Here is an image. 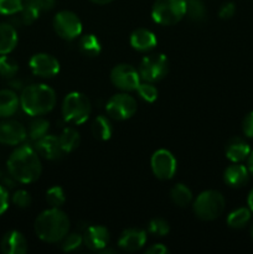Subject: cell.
Listing matches in <instances>:
<instances>
[{
  "mask_svg": "<svg viewBox=\"0 0 253 254\" xmlns=\"http://www.w3.org/2000/svg\"><path fill=\"white\" fill-rule=\"evenodd\" d=\"M150 166L153 174L159 180H170L175 175L178 163L173 153L166 149H159L151 156Z\"/></svg>",
  "mask_w": 253,
  "mask_h": 254,
  "instance_id": "8fae6325",
  "label": "cell"
},
{
  "mask_svg": "<svg viewBox=\"0 0 253 254\" xmlns=\"http://www.w3.org/2000/svg\"><path fill=\"white\" fill-rule=\"evenodd\" d=\"M226 201L222 193L216 190L201 192L193 201V212L196 217L202 221H213L222 215Z\"/></svg>",
  "mask_w": 253,
  "mask_h": 254,
  "instance_id": "5b68a950",
  "label": "cell"
},
{
  "mask_svg": "<svg viewBox=\"0 0 253 254\" xmlns=\"http://www.w3.org/2000/svg\"><path fill=\"white\" fill-rule=\"evenodd\" d=\"M130 45L134 50L140 52H148L158 44L156 36L148 29H136L130 35Z\"/></svg>",
  "mask_w": 253,
  "mask_h": 254,
  "instance_id": "d6986e66",
  "label": "cell"
},
{
  "mask_svg": "<svg viewBox=\"0 0 253 254\" xmlns=\"http://www.w3.org/2000/svg\"><path fill=\"white\" fill-rule=\"evenodd\" d=\"M19 37L12 25L0 22V55H7L16 47Z\"/></svg>",
  "mask_w": 253,
  "mask_h": 254,
  "instance_id": "44dd1931",
  "label": "cell"
},
{
  "mask_svg": "<svg viewBox=\"0 0 253 254\" xmlns=\"http://www.w3.org/2000/svg\"><path fill=\"white\" fill-rule=\"evenodd\" d=\"M59 141L63 153H72L74 149L78 148L79 143H81V136L76 129L66 128L60 134Z\"/></svg>",
  "mask_w": 253,
  "mask_h": 254,
  "instance_id": "cb8c5ba5",
  "label": "cell"
},
{
  "mask_svg": "<svg viewBox=\"0 0 253 254\" xmlns=\"http://www.w3.org/2000/svg\"><path fill=\"white\" fill-rule=\"evenodd\" d=\"M46 201L51 207H60L66 201L64 191L61 186H52L46 191Z\"/></svg>",
  "mask_w": 253,
  "mask_h": 254,
  "instance_id": "1f68e13d",
  "label": "cell"
},
{
  "mask_svg": "<svg viewBox=\"0 0 253 254\" xmlns=\"http://www.w3.org/2000/svg\"><path fill=\"white\" fill-rule=\"evenodd\" d=\"M6 166L11 178L21 184L35 183L42 173L39 153L27 144L19 146L10 154Z\"/></svg>",
  "mask_w": 253,
  "mask_h": 254,
  "instance_id": "6da1fadb",
  "label": "cell"
},
{
  "mask_svg": "<svg viewBox=\"0 0 253 254\" xmlns=\"http://www.w3.org/2000/svg\"><path fill=\"white\" fill-rule=\"evenodd\" d=\"M31 202V195L26 190H17L12 195V203L19 208H27Z\"/></svg>",
  "mask_w": 253,
  "mask_h": 254,
  "instance_id": "8d00e7d4",
  "label": "cell"
},
{
  "mask_svg": "<svg viewBox=\"0 0 253 254\" xmlns=\"http://www.w3.org/2000/svg\"><path fill=\"white\" fill-rule=\"evenodd\" d=\"M91 1L98 5H106V4H109V2H112L113 0H91Z\"/></svg>",
  "mask_w": 253,
  "mask_h": 254,
  "instance_id": "f6af8a7d",
  "label": "cell"
},
{
  "mask_svg": "<svg viewBox=\"0 0 253 254\" xmlns=\"http://www.w3.org/2000/svg\"><path fill=\"white\" fill-rule=\"evenodd\" d=\"M36 151L39 153V155L47 160H56V159L61 158L63 154L59 138L55 135H47V134L36 140Z\"/></svg>",
  "mask_w": 253,
  "mask_h": 254,
  "instance_id": "e0dca14e",
  "label": "cell"
},
{
  "mask_svg": "<svg viewBox=\"0 0 253 254\" xmlns=\"http://www.w3.org/2000/svg\"><path fill=\"white\" fill-rule=\"evenodd\" d=\"M250 175L247 166L242 165L241 163H233L225 170L223 179L230 188L240 189L248 183Z\"/></svg>",
  "mask_w": 253,
  "mask_h": 254,
  "instance_id": "ac0fdd59",
  "label": "cell"
},
{
  "mask_svg": "<svg viewBox=\"0 0 253 254\" xmlns=\"http://www.w3.org/2000/svg\"><path fill=\"white\" fill-rule=\"evenodd\" d=\"M19 71V64L7 55H0V76L2 78H12Z\"/></svg>",
  "mask_w": 253,
  "mask_h": 254,
  "instance_id": "f546056e",
  "label": "cell"
},
{
  "mask_svg": "<svg viewBox=\"0 0 253 254\" xmlns=\"http://www.w3.org/2000/svg\"><path fill=\"white\" fill-rule=\"evenodd\" d=\"M27 130L20 122L5 119L0 122V143L5 145H19L26 139Z\"/></svg>",
  "mask_w": 253,
  "mask_h": 254,
  "instance_id": "4fadbf2b",
  "label": "cell"
},
{
  "mask_svg": "<svg viewBox=\"0 0 253 254\" xmlns=\"http://www.w3.org/2000/svg\"><path fill=\"white\" fill-rule=\"evenodd\" d=\"M40 10H37L36 7L31 6V5L24 4L22 9L20 10L17 14H19V20L21 21V24L24 25H31L32 22L36 21L39 19Z\"/></svg>",
  "mask_w": 253,
  "mask_h": 254,
  "instance_id": "e575fe53",
  "label": "cell"
},
{
  "mask_svg": "<svg viewBox=\"0 0 253 254\" xmlns=\"http://www.w3.org/2000/svg\"><path fill=\"white\" fill-rule=\"evenodd\" d=\"M247 168L251 175L253 176V151H251L250 156L247 158Z\"/></svg>",
  "mask_w": 253,
  "mask_h": 254,
  "instance_id": "7bdbcfd3",
  "label": "cell"
},
{
  "mask_svg": "<svg viewBox=\"0 0 253 254\" xmlns=\"http://www.w3.org/2000/svg\"><path fill=\"white\" fill-rule=\"evenodd\" d=\"M56 0H24V4L31 5L40 11H47L55 6Z\"/></svg>",
  "mask_w": 253,
  "mask_h": 254,
  "instance_id": "74e56055",
  "label": "cell"
},
{
  "mask_svg": "<svg viewBox=\"0 0 253 254\" xmlns=\"http://www.w3.org/2000/svg\"><path fill=\"white\" fill-rule=\"evenodd\" d=\"M29 66L35 76L44 77V78H51L60 72V62L57 61V59L44 52L34 55L30 59Z\"/></svg>",
  "mask_w": 253,
  "mask_h": 254,
  "instance_id": "7c38bea8",
  "label": "cell"
},
{
  "mask_svg": "<svg viewBox=\"0 0 253 254\" xmlns=\"http://www.w3.org/2000/svg\"><path fill=\"white\" fill-rule=\"evenodd\" d=\"M50 123L49 121L44 118H36L30 123L29 129H27V135L30 136V139L32 140H39L42 136H45L49 131Z\"/></svg>",
  "mask_w": 253,
  "mask_h": 254,
  "instance_id": "f1b7e54d",
  "label": "cell"
},
{
  "mask_svg": "<svg viewBox=\"0 0 253 254\" xmlns=\"http://www.w3.org/2000/svg\"><path fill=\"white\" fill-rule=\"evenodd\" d=\"M54 29L61 39L71 41L82 34V22L79 17L69 10H62L54 17Z\"/></svg>",
  "mask_w": 253,
  "mask_h": 254,
  "instance_id": "ba28073f",
  "label": "cell"
},
{
  "mask_svg": "<svg viewBox=\"0 0 253 254\" xmlns=\"http://www.w3.org/2000/svg\"><path fill=\"white\" fill-rule=\"evenodd\" d=\"M24 6L22 0H0V14L15 15Z\"/></svg>",
  "mask_w": 253,
  "mask_h": 254,
  "instance_id": "d590c367",
  "label": "cell"
},
{
  "mask_svg": "<svg viewBox=\"0 0 253 254\" xmlns=\"http://www.w3.org/2000/svg\"><path fill=\"white\" fill-rule=\"evenodd\" d=\"M20 98L11 89H0V118H9L16 113Z\"/></svg>",
  "mask_w": 253,
  "mask_h": 254,
  "instance_id": "7402d4cb",
  "label": "cell"
},
{
  "mask_svg": "<svg viewBox=\"0 0 253 254\" xmlns=\"http://www.w3.org/2000/svg\"><path fill=\"white\" fill-rule=\"evenodd\" d=\"M140 74L131 64H117L111 72V81L118 89L124 92L136 91L140 83Z\"/></svg>",
  "mask_w": 253,
  "mask_h": 254,
  "instance_id": "30bf717a",
  "label": "cell"
},
{
  "mask_svg": "<svg viewBox=\"0 0 253 254\" xmlns=\"http://www.w3.org/2000/svg\"><path fill=\"white\" fill-rule=\"evenodd\" d=\"M186 15V0H155L151 9L154 21L164 26L175 25Z\"/></svg>",
  "mask_w": 253,
  "mask_h": 254,
  "instance_id": "8992f818",
  "label": "cell"
},
{
  "mask_svg": "<svg viewBox=\"0 0 253 254\" xmlns=\"http://www.w3.org/2000/svg\"><path fill=\"white\" fill-rule=\"evenodd\" d=\"M136 92H138L139 97H140L141 99H144L145 102H149V103H153V102L156 101V98H158V89H156V87L154 86L151 82H140L138 86V88H136Z\"/></svg>",
  "mask_w": 253,
  "mask_h": 254,
  "instance_id": "4dcf8cb0",
  "label": "cell"
},
{
  "mask_svg": "<svg viewBox=\"0 0 253 254\" xmlns=\"http://www.w3.org/2000/svg\"><path fill=\"white\" fill-rule=\"evenodd\" d=\"M109 240V231L103 226H89L83 232V243L87 248L96 252L106 250Z\"/></svg>",
  "mask_w": 253,
  "mask_h": 254,
  "instance_id": "5bb4252c",
  "label": "cell"
},
{
  "mask_svg": "<svg viewBox=\"0 0 253 254\" xmlns=\"http://www.w3.org/2000/svg\"><path fill=\"white\" fill-rule=\"evenodd\" d=\"M251 148L242 138H232L226 145V156L232 163H242L250 156Z\"/></svg>",
  "mask_w": 253,
  "mask_h": 254,
  "instance_id": "ffe728a7",
  "label": "cell"
},
{
  "mask_svg": "<svg viewBox=\"0 0 253 254\" xmlns=\"http://www.w3.org/2000/svg\"><path fill=\"white\" fill-rule=\"evenodd\" d=\"M83 243V236L79 233H67L61 242V248L64 252H73V251L78 250L81 245Z\"/></svg>",
  "mask_w": 253,
  "mask_h": 254,
  "instance_id": "d6a6232c",
  "label": "cell"
},
{
  "mask_svg": "<svg viewBox=\"0 0 253 254\" xmlns=\"http://www.w3.org/2000/svg\"><path fill=\"white\" fill-rule=\"evenodd\" d=\"M170 198L179 207H186L192 202V192L184 184H176L170 191Z\"/></svg>",
  "mask_w": 253,
  "mask_h": 254,
  "instance_id": "484cf974",
  "label": "cell"
},
{
  "mask_svg": "<svg viewBox=\"0 0 253 254\" xmlns=\"http://www.w3.org/2000/svg\"><path fill=\"white\" fill-rule=\"evenodd\" d=\"M139 74L143 81L159 82L169 73V60L163 54H151L144 57L139 64Z\"/></svg>",
  "mask_w": 253,
  "mask_h": 254,
  "instance_id": "52a82bcc",
  "label": "cell"
},
{
  "mask_svg": "<svg viewBox=\"0 0 253 254\" xmlns=\"http://www.w3.org/2000/svg\"><path fill=\"white\" fill-rule=\"evenodd\" d=\"M0 248L5 254H24L27 252V241L19 231H9L2 237Z\"/></svg>",
  "mask_w": 253,
  "mask_h": 254,
  "instance_id": "2e32d148",
  "label": "cell"
},
{
  "mask_svg": "<svg viewBox=\"0 0 253 254\" xmlns=\"http://www.w3.org/2000/svg\"><path fill=\"white\" fill-rule=\"evenodd\" d=\"M92 134L94 138L102 141L111 139L112 134H113V127H112L111 121L104 116L97 117L92 124Z\"/></svg>",
  "mask_w": 253,
  "mask_h": 254,
  "instance_id": "603a6c76",
  "label": "cell"
},
{
  "mask_svg": "<svg viewBox=\"0 0 253 254\" xmlns=\"http://www.w3.org/2000/svg\"><path fill=\"white\" fill-rule=\"evenodd\" d=\"M247 205H248V208H250V210L252 211V213H253V189L250 191V193H248Z\"/></svg>",
  "mask_w": 253,
  "mask_h": 254,
  "instance_id": "ee69618b",
  "label": "cell"
},
{
  "mask_svg": "<svg viewBox=\"0 0 253 254\" xmlns=\"http://www.w3.org/2000/svg\"><path fill=\"white\" fill-rule=\"evenodd\" d=\"M251 236H252V238H253V225H252V227H251Z\"/></svg>",
  "mask_w": 253,
  "mask_h": 254,
  "instance_id": "bcb514c9",
  "label": "cell"
},
{
  "mask_svg": "<svg viewBox=\"0 0 253 254\" xmlns=\"http://www.w3.org/2000/svg\"><path fill=\"white\" fill-rule=\"evenodd\" d=\"M92 112L91 101L79 92H71L62 102V116L67 123L79 126L89 118Z\"/></svg>",
  "mask_w": 253,
  "mask_h": 254,
  "instance_id": "277c9868",
  "label": "cell"
},
{
  "mask_svg": "<svg viewBox=\"0 0 253 254\" xmlns=\"http://www.w3.org/2000/svg\"><path fill=\"white\" fill-rule=\"evenodd\" d=\"M148 232L158 237H164L170 232V226L163 218H153L148 225Z\"/></svg>",
  "mask_w": 253,
  "mask_h": 254,
  "instance_id": "836d02e7",
  "label": "cell"
},
{
  "mask_svg": "<svg viewBox=\"0 0 253 254\" xmlns=\"http://www.w3.org/2000/svg\"><path fill=\"white\" fill-rule=\"evenodd\" d=\"M251 216H252V211L248 207L236 208L227 216V225L231 228L240 230L248 225V222L251 221Z\"/></svg>",
  "mask_w": 253,
  "mask_h": 254,
  "instance_id": "4316f807",
  "label": "cell"
},
{
  "mask_svg": "<svg viewBox=\"0 0 253 254\" xmlns=\"http://www.w3.org/2000/svg\"><path fill=\"white\" fill-rule=\"evenodd\" d=\"M106 111L111 118L117 121H126L135 114L136 101L130 94H114L107 102Z\"/></svg>",
  "mask_w": 253,
  "mask_h": 254,
  "instance_id": "9c48e42d",
  "label": "cell"
},
{
  "mask_svg": "<svg viewBox=\"0 0 253 254\" xmlns=\"http://www.w3.org/2000/svg\"><path fill=\"white\" fill-rule=\"evenodd\" d=\"M79 50L88 57H97L102 51V45L98 37L93 34H87L79 39Z\"/></svg>",
  "mask_w": 253,
  "mask_h": 254,
  "instance_id": "d4e9b609",
  "label": "cell"
},
{
  "mask_svg": "<svg viewBox=\"0 0 253 254\" xmlns=\"http://www.w3.org/2000/svg\"><path fill=\"white\" fill-rule=\"evenodd\" d=\"M35 233L41 241L47 243H57L69 231V218L59 207L45 210L35 220Z\"/></svg>",
  "mask_w": 253,
  "mask_h": 254,
  "instance_id": "7a4b0ae2",
  "label": "cell"
},
{
  "mask_svg": "<svg viewBox=\"0 0 253 254\" xmlns=\"http://www.w3.org/2000/svg\"><path fill=\"white\" fill-rule=\"evenodd\" d=\"M242 131L247 138L253 139V111L243 118Z\"/></svg>",
  "mask_w": 253,
  "mask_h": 254,
  "instance_id": "f35d334b",
  "label": "cell"
},
{
  "mask_svg": "<svg viewBox=\"0 0 253 254\" xmlns=\"http://www.w3.org/2000/svg\"><path fill=\"white\" fill-rule=\"evenodd\" d=\"M145 253L146 254H166L169 253V250L168 247H165V246L163 245V243H155V245L146 248Z\"/></svg>",
  "mask_w": 253,
  "mask_h": 254,
  "instance_id": "b9f144b4",
  "label": "cell"
},
{
  "mask_svg": "<svg viewBox=\"0 0 253 254\" xmlns=\"http://www.w3.org/2000/svg\"><path fill=\"white\" fill-rule=\"evenodd\" d=\"M146 243V232L140 228H129L122 232L118 246L126 252H136Z\"/></svg>",
  "mask_w": 253,
  "mask_h": 254,
  "instance_id": "9a60e30c",
  "label": "cell"
},
{
  "mask_svg": "<svg viewBox=\"0 0 253 254\" xmlns=\"http://www.w3.org/2000/svg\"><path fill=\"white\" fill-rule=\"evenodd\" d=\"M20 106L22 111L29 116H42L55 108L56 93L47 84H31L22 89L21 96H20Z\"/></svg>",
  "mask_w": 253,
  "mask_h": 254,
  "instance_id": "3957f363",
  "label": "cell"
},
{
  "mask_svg": "<svg viewBox=\"0 0 253 254\" xmlns=\"http://www.w3.org/2000/svg\"><path fill=\"white\" fill-rule=\"evenodd\" d=\"M206 6L202 0H186V16L191 21L200 22L206 17Z\"/></svg>",
  "mask_w": 253,
  "mask_h": 254,
  "instance_id": "83f0119b",
  "label": "cell"
},
{
  "mask_svg": "<svg viewBox=\"0 0 253 254\" xmlns=\"http://www.w3.org/2000/svg\"><path fill=\"white\" fill-rule=\"evenodd\" d=\"M235 12H236L235 4H233V2H225V4L220 7L218 15H220L221 19L228 20L235 15Z\"/></svg>",
  "mask_w": 253,
  "mask_h": 254,
  "instance_id": "ab89813d",
  "label": "cell"
},
{
  "mask_svg": "<svg viewBox=\"0 0 253 254\" xmlns=\"http://www.w3.org/2000/svg\"><path fill=\"white\" fill-rule=\"evenodd\" d=\"M9 207V192L2 185H0V216L4 215Z\"/></svg>",
  "mask_w": 253,
  "mask_h": 254,
  "instance_id": "60d3db41",
  "label": "cell"
}]
</instances>
